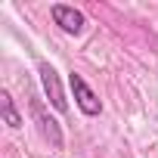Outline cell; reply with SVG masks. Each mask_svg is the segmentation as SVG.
I'll list each match as a JSON object with an SVG mask.
<instances>
[{"label":"cell","mask_w":158,"mask_h":158,"mask_svg":"<svg viewBox=\"0 0 158 158\" xmlns=\"http://www.w3.org/2000/svg\"><path fill=\"white\" fill-rule=\"evenodd\" d=\"M53 22L65 31V34H81L84 31V25H87V19H84V13L81 10H74V6H65V3H53Z\"/></svg>","instance_id":"obj_4"},{"label":"cell","mask_w":158,"mask_h":158,"mask_svg":"<svg viewBox=\"0 0 158 158\" xmlns=\"http://www.w3.org/2000/svg\"><path fill=\"white\" fill-rule=\"evenodd\" d=\"M31 118H34V124H37V133L53 146V149H62V127H59V121L47 112V106L37 99V96H31Z\"/></svg>","instance_id":"obj_1"},{"label":"cell","mask_w":158,"mask_h":158,"mask_svg":"<svg viewBox=\"0 0 158 158\" xmlns=\"http://www.w3.org/2000/svg\"><path fill=\"white\" fill-rule=\"evenodd\" d=\"M37 74H40V84H44V93H47L50 106H53L56 112H65V109H68V99H65V93H62V84H59L56 68H53L50 62H40V65H37Z\"/></svg>","instance_id":"obj_3"},{"label":"cell","mask_w":158,"mask_h":158,"mask_svg":"<svg viewBox=\"0 0 158 158\" xmlns=\"http://www.w3.org/2000/svg\"><path fill=\"white\" fill-rule=\"evenodd\" d=\"M0 112H3V121L13 127V130H19L22 127V115L16 112V106H13V96L3 90V93H0Z\"/></svg>","instance_id":"obj_5"},{"label":"cell","mask_w":158,"mask_h":158,"mask_svg":"<svg viewBox=\"0 0 158 158\" xmlns=\"http://www.w3.org/2000/svg\"><path fill=\"white\" fill-rule=\"evenodd\" d=\"M68 87H71V93H74V102H77V109H81L87 118H96L99 112H102V102H99V96L90 90V84L84 81L77 71H71L68 74Z\"/></svg>","instance_id":"obj_2"}]
</instances>
